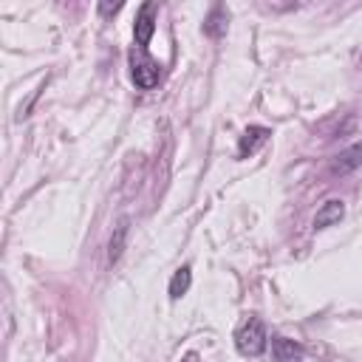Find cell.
Returning <instances> with one entry per match:
<instances>
[{
  "mask_svg": "<svg viewBox=\"0 0 362 362\" xmlns=\"http://www.w3.org/2000/svg\"><path fill=\"white\" fill-rule=\"evenodd\" d=\"M127 235H130V218H119V223L113 226V235H110V243H107V263H119L124 246H127Z\"/></svg>",
  "mask_w": 362,
  "mask_h": 362,
  "instance_id": "5b68a950",
  "label": "cell"
},
{
  "mask_svg": "<svg viewBox=\"0 0 362 362\" xmlns=\"http://www.w3.org/2000/svg\"><path fill=\"white\" fill-rule=\"evenodd\" d=\"M130 76H133L136 88L150 90V88H156V85H158L161 68H158V62H156V59H150V57L144 54V48H139V54H136V51L130 54Z\"/></svg>",
  "mask_w": 362,
  "mask_h": 362,
  "instance_id": "7a4b0ae2",
  "label": "cell"
},
{
  "mask_svg": "<svg viewBox=\"0 0 362 362\" xmlns=\"http://www.w3.org/2000/svg\"><path fill=\"white\" fill-rule=\"evenodd\" d=\"M156 14H158V6L153 0L141 3L139 14H136V23H133V37H136L139 48H144L153 40V34H156Z\"/></svg>",
  "mask_w": 362,
  "mask_h": 362,
  "instance_id": "3957f363",
  "label": "cell"
},
{
  "mask_svg": "<svg viewBox=\"0 0 362 362\" xmlns=\"http://www.w3.org/2000/svg\"><path fill=\"white\" fill-rule=\"evenodd\" d=\"M189 283H192V269L189 266H181L175 274H173V280H170V300H178V297H184L187 294V288H189Z\"/></svg>",
  "mask_w": 362,
  "mask_h": 362,
  "instance_id": "30bf717a",
  "label": "cell"
},
{
  "mask_svg": "<svg viewBox=\"0 0 362 362\" xmlns=\"http://www.w3.org/2000/svg\"><path fill=\"white\" fill-rule=\"evenodd\" d=\"M342 215H345V204H342L339 198H331V201H325V204L317 209V215H314V229H328L331 223H339Z\"/></svg>",
  "mask_w": 362,
  "mask_h": 362,
  "instance_id": "52a82bcc",
  "label": "cell"
},
{
  "mask_svg": "<svg viewBox=\"0 0 362 362\" xmlns=\"http://www.w3.org/2000/svg\"><path fill=\"white\" fill-rule=\"evenodd\" d=\"M184 362H198V354H187V356H184Z\"/></svg>",
  "mask_w": 362,
  "mask_h": 362,
  "instance_id": "7c38bea8",
  "label": "cell"
},
{
  "mask_svg": "<svg viewBox=\"0 0 362 362\" xmlns=\"http://www.w3.org/2000/svg\"><path fill=\"white\" fill-rule=\"evenodd\" d=\"M356 167H362V141L351 144L348 150H342L334 161H331V175H348Z\"/></svg>",
  "mask_w": 362,
  "mask_h": 362,
  "instance_id": "277c9868",
  "label": "cell"
},
{
  "mask_svg": "<svg viewBox=\"0 0 362 362\" xmlns=\"http://www.w3.org/2000/svg\"><path fill=\"white\" fill-rule=\"evenodd\" d=\"M266 139H269V127H260V124L246 127V130H243V136L238 139V158L252 156V153H255Z\"/></svg>",
  "mask_w": 362,
  "mask_h": 362,
  "instance_id": "8992f818",
  "label": "cell"
},
{
  "mask_svg": "<svg viewBox=\"0 0 362 362\" xmlns=\"http://www.w3.org/2000/svg\"><path fill=\"white\" fill-rule=\"evenodd\" d=\"M226 25H229V11L223 6H212V11L204 20V34L212 40H221L226 34Z\"/></svg>",
  "mask_w": 362,
  "mask_h": 362,
  "instance_id": "ba28073f",
  "label": "cell"
},
{
  "mask_svg": "<svg viewBox=\"0 0 362 362\" xmlns=\"http://www.w3.org/2000/svg\"><path fill=\"white\" fill-rule=\"evenodd\" d=\"M272 351H274L277 362H300V356H303V345L288 339V337H274Z\"/></svg>",
  "mask_w": 362,
  "mask_h": 362,
  "instance_id": "9c48e42d",
  "label": "cell"
},
{
  "mask_svg": "<svg viewBox=\"0 0 362 362\" xmlns=\"http://www.w3.org/2000/svg\"><path fill=\"white\" fill-rule=\"evenodd\" d=\"M119 8H122V3H113V6H110V3H99V14H102V17H110V14H116Z\"/></svg>",
  "mask_w": 362,
  "mask_h": 362,
  "instance_id": "8fae6325",
  "label": "cell"
},
{
  "mask_svg": "<svg viewBox=\"0 0 362 362\" xmlns=\"http://www.w3.org/2000/svg\"><path fill=\"white\" fill-rule=\"evenodd\" d=\"M235 345L243 356H260L269 345V337H266V328L257 317H249L238 331H235Z\"/></svg>",
  "mask_w": 362,
  "mask_h": 362,
  "instance_id": "6da1fadb",
  "label": "cell"
}]
</instances>
